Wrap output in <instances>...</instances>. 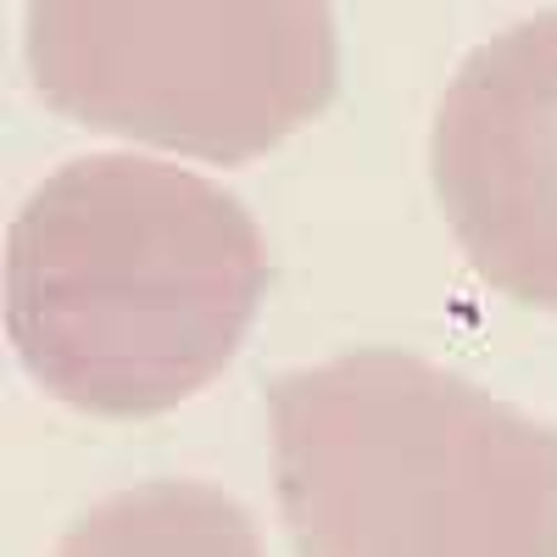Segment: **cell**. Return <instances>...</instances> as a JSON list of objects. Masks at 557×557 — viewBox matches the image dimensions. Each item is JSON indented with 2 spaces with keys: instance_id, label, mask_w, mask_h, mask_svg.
<instances>
[{
  "instance_id": "cell-1",
  "label": "cell",
  "mask_w": 557,
  "mask_h": 557,
  "mask_svg": "<svg viewBox=\"0 0 557 557\" xmlns=\"http://www.w3.org/2000/svg\"><path fill=\"white\" fill-rule=\"evenodd\" d=\"M268 290L257 218L151 157L62 162L7 235V335L57 401L157 418L207 391Z\"/></svg>"
},
{
  "instance_id": "cell-4",
  "label": "cell",
  "mask_w": 557,
  "mask_h": 557,
  "mask_svg": "<svg viewBox=\"0 0 557 557\" xmlns=\"http://www.w3.org/2000/svg\"><path fill=\"white\" fill-rule=\"evenodd\" d=\"M430 173L469 268L557 312V12L462 57L435 112Z\"/></svg>"
},
{
  "instance_id": "cell-3",
  "label": "cell",
  "mask_w": 557,
  "mask_h": 557,
  "mask_svg": "<svg viewBox=\"0 0 557 557\" xmlns=\"http://www.w3.org/2000/svg\"><path fill=\"white\" fill-rule=\"evenodd\" d=\"M28 73L84 128L235 168L335 101L341 45L312 0H45Z\"/></svg>"
},
{
  "instance_id": "cell-2",
  "label": "cell",
  "mask_w": 557,
  "mask_h": 557,
  "mask_svg": "<svg viewBox=\"0 0 557 557\" xmlns=\"http://www.w3.org/2000/svg\"><path fill=\"white\" fill-rule=\"evenodd\" d=\"M296 557H557V430L396 346L268 385Z\"/></svg>"
},
{
  "instance_id": "cell-5",
  "label": "cell",
  "mask_w": 557,
  "mask_h": 557,
  "mask_svg": "<svg viewBox=\"0 0 557 557\" xmlns=\"http://www.w3.org/2000/svg\"><path fill=\"white\" fill-rule=\"evenodd\" d=\"M51 557H268V546L228 491L207 480H146L96 502Z\"/></svg>"
}]
</instances>
